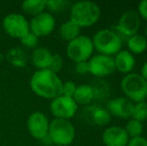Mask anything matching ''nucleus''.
Instances as JSON below:
<instances>
[{"label":"nucleus","mask_w":147,"mask_h":146,"mask_svg":"<svg viewBox=\"0 0 147 146\" xmlns=\"http://www.w3.org/2000/svg\"><path fill=\"white\" fill-rule=\"evenodd\" d=\"M76 87H77V85H76L73 81L63 82L61 95L67 96V97H73L74 92H75V90H76Z\"/></svg>","instance_id":"cd10ccee"},{"label":"nucleus","mask_w":147,"mask_h":146,"mask_svg":"<svg viewBox=\"0 0 147 146\" xmlns=\"http://www.w3.org/2000/svg\"><path fill=\"white\" fill-rule=\"evenodd\" d=\"M7 59L13 66L24 67L26 65V54L22 49L13 48L8 52Z\"/></svg>","instance_id":"4be33fe9"},{"label":"nucleus","mask_w":147,"mask_h":146,"mask_svg":"<svg viewBox=\"0 0 147 146\" xmlns=\"http://www.w3.org/2000/svg\"><path fill=\"white\" fill-rule=\"evenodd\" d=\"M91 118L93 122L98 126H106L111 121V114L106 108L94 107L91 113Z\"/></svg>","instance_id":"412c9836"},{"label":"nucleus","mask_w":147,"mask_h":146,"mask_svg":"<svg viewBox=\"0 0 147 146\" xmlns=\"http://www.w3.org/2000/svg\"><path fill=\"white\" fill-rule=\"evenodd\" d=\"M145 37L147 39V24H146V27H145Z\"/></svg>","instance_id":"473e14b6"},{"label":"nucleus","mask_w":147,"mask_h":146,"mask_svg":"<svg viewBox=\"0 0 147 146\" xmlns=\"http://www.w3.org/2000/svg\"><path fill=\"white\" fill-rule=\"evenodd\" d=\"M127 50L132 54H141L147 50V39L144 35L135 34V35L126 39Z\"/></svg>","instance_id":"a211bd4d"},{"label":"nucleus","mask_w":147,"mask_h":146,"mask_svg":"<svg viewBox=\"0 0 147 146\" xmlns=\"http://www.w3.org/2000/svg\"><path fill=\"white\" fill-rule=\"evenodd\" d=\"M127 146H147V139L143 136L129 138Z\"/></svg>","instance_id":"7c9ffc66"},{"label":"nucleus","mask_w":147,"mask_h":146,"mask_svg":"<svg viewBox=\"0 0 147 146\" xmlns=\"http://www.w3.org/2000/svg\"><path fill=\"white\" fill-rule=\"evenodd\" d=\"M78 110V105L72 97L60 95L51 100L50 111L54 118L69 120L75 116Z\"/></svg>","instance_id":"1a4fd4ad"},{"label":"nucleus","mask_w":147,"mask_h":146,"mask_svg":"<svg viewBox=\"0 0 147 146\" xmlns=\"http://www.w3.org/2000/svg\"><path fill=\"white\" fill-rule=\"evenodd\" d=\"M94 50L98 54L114 56L120 50H122L123 41L113 29L103 28L96 32L91 38Z\"/></svg>","instance_id":"7ed1b4c3"},{"label":"nucleus","mask_w":147,"mask_h":146,"mask_svg":"<svg viewBox=\"0 0 147 146\" xmlns=\"http://www.w3.org/2000/svg\"><path fill=\"white\" fill-rule=\"evenodd\" d=\"M140 25L141 18L139 17L136 10H127L120 16L113 30L121 38L127 39L137 34Z\"/></svg>","instance_id":"0eeeda50"},{"label":"nucleus","mask_w":147,"mask_h":146,"mask_svg":"<svg viewBox=\"0 0 147 146\" xmlns=\"http://www.w3.org/2000/svg\"><path fill=\"white\" fill-rule=\"evenodd\" d=\"M49 120L43 112L35 111L27 119V128L30 135L37 140H44L48 136Z\"/></svg>","instance_id":"f8f14e48"},{"label":"nucleus","mask_w":147,"mask_h":146,"mask_svg":"<svg viewBox=\"0 0 147 146\" xmlns=\"http://www.w3.org/2000/svg\"><path fill=\"white\" fill-rule=\"evenodd\" d=\"M75 71L80 75H85V74L89 73L88 61H82V62L75 63Z\"/></svg>","instance_id":"c756f323"},{"label":"nucleus","mask_w":147,"mask_h":146,"mask_svg":"<svg viewBox=\"0 0 147 146\" xmlns=\"http://www.w3.org/2000/svg\"><path fill=\"white\" fill-rule=\"evenodd\" d=\"M136 12L138 13L140 18L147 21V0H144V1H141L138 3Z\"/></svg>","instance_id":"c85d7f7f"},{"label":"nucleus","mask_w":147,"mask_h":146,"mask_svg":"<svg viewBox=\"0 0 147 146\" xmlns=\"http://www.w3.org/2000/svg\"><path fill=\"white\" fill-rule=\"evenodd\" d=\"M133 104V102H131L126 97L119 96V97L112 98L107 101L106 109L111 114V116L122 119H130Z\"/></svg>","instance_id":"ddd939ff"},{"label":"nucleus","mask_w":147,"mask_h":146,"mask_svg":"<svg viewBox=\"0 0 147 146\" xmlns=\"http://www.w3.org/2000/svg\"><path fill=\"white\" fill-rule=\"evenodd\" d=\"M131 118L143 123L147 119V102L141 101L133 104L131 112Z\"/></svg>","instance_id":"b1692460"},{"label":"nucleus","mask_w":147,"mask_h":146,"mask_svg":"<svg viewBox=\"0 0 147 146\" xmlns=\"http://www.w3.org/2000/svg\"><path fill=\"white\" fill-rule=\"evenodd\" d=\"M113 60H114L115 70L124 75L131 73L135 67V57L127 49L120 50L116 55L113 56Z\"/></svg>","instance_id":"2eb2a0df"},{"label":"nucleus","mask_w":147,"mask_h":146,"mask_svg":"<svg viewBox=\"0 0 147 146\" xmlns=\"http://www.w3.org/2000/svg\"><path fill=\"white\" fill-rule=\"evenodd\" d=\"M56 26L55 17L50 12H42L31 18L29 22L30 32L35 36L45 37L53 32Z\"/></svg>","instance_id":"9d476101"},{"label":"nucleus","mask_w":147,"mask_h":146,"mask_svg":"<svg viewBox=\"0 0 147 146\" xmlns=\"http://www.w3.org/2000/svg\"><path fill=\"white\" fill-rule=\"evenodd\" d=\"M62 66H63V59H62V57L59 54H53L48 69L57 74L61 70Z\"/></svg>","instance_id":"a878e982"},{"label":"nucleus","mask_w":147,"mask_h":146,"mask_svg":"<svg viewBox=\"0 0 147 146\" xmlns=\"http://www.w3.org/2000/svg\"><path fill=\"white\" fill-rule=\"evenodd\" d=\"M29 85L31 90L39 97L52 100L61 95L63 81L49 69H41L32 74Z\"/></svg>","instance_id":"f257e3e1"},{"label":"nucleus","mask_w":147,"mask_h":146,"mask_svg":"<svg viewBox=\"0 0 147 146\" xmlns=\"http://www.w3.org/2000/svg\"><path fill=\"white\" fill-rule=\"evenodd\" d=\"M101 17V9L92 1L75 2L70 8V20L80 28L93 26Z\"/></svg>","instance_id":"f03ea898"},{"label":"nucleus","mask_w":147,"mask_h":146,"mask_svg":"<svg viewBox=\"0 0 147 146\" xmlns=\"http://www.w3.org/2000/svg\"><path fill=\"white\" fill-rule=\"evenodd\" d=\"M22 46L26 47V48H36L37 44H38V37L35 36L33 33L29 32L28 34H26L24 37H22L20 39Z\"/></svg>","instance_id":"393cba45"},{"label":"nucleus","mask_w":147,"mask_h":146,"mask_svg":"<svg viewBox=\"0 0 147 146\" xmlns=\"http://www.w3.org/2000/svg\"><path fill=\"white\" fill-rule=\"evenodd\" d=\"M67 4L68 2L64 1V0H49V1H46V8L48 7V9L50 11L56 12L64 9V7Z\"/></svg>","instance_id":"bb28decb"},{"label":"nucleus","mask_w":147,"mask_h":146,"mask_svg":"<svg viewBox=\"0 0 147 146\" xmlns=\"http://www.w3.org/2000/svg\"><path fill=\"white\" fill-rule=\"evenodd\" d=\"M94 47L90 37L79 35L75 39L69 41L66 47V54L73 62L88 61L93 55Z\"/></svg>","instance_id":"423d86ee"},{"label":"nucleus","mask_w":147,"mask_h":146,"mask_svg":"<svg viewBox=\"0 0 147 146\" xmlns=\"http://www.w3.org/2000/svg\"><path fill=\"white\" fill-rule=\"evenodd\" d=\"M21 9L27 15L32 17L44 12L46 9V1L45 0H25L22 2Z\"/></svg>","instance_id":"aec40b11"},{"label":"nucleus","mask_w":147,"mask_h":146,"mask_svg":"<svg viewBox=\"0 0 147 146\" xmlns=\"http://www.w3.org/2000/svg\"><path fill=\"white\" fill-rule=\"evenodd\" d=\"M129 136L124 127L109 126L102 133V142L105 146H127Z\"/></svg>","instance_id":"4468645a"},{"label":"nucleus","mask_w":147,"mask_h":146,"mask_svg":"<svg viewBox=\"0 0 147 146\" xmlns=\"http://www.w3.org/2000/svg\"><path fill=\"white\" fill-rule=\"evenodd\" d=\"M120 87L124 97L133 103L146 101L147 81L139 73L131 72L122 77Z\"/></svg>","instance_id":"20e7f679"},{"label":"nucleus","mask_w":147,"mask_h":146,"mask_svg":"<svg viewBox=\"0 0 147 146\" xmlns=\"http://www.w3.org/2000/svg\"><path fill=\"white\" fill-rule=\"evenodd\" d=\"M139 74L147 81V60L143 63V65H142L141 70H140V73Z\"/></svg>","instance_id":"2f4dec72"},{"label":"nucleus","mask_w":147,"mask_h":146,"mask_svg":"<svg viewBox=\"0 0 147 146\" xmlns=\"http://www.w3.org/2000/svg\"><path fill=\"white\" fill-rule=\"evenodd\" d=\"M52 55L53 53H51V51L45 47H36L31 54L32 64L36 67L37 70L48 69Z\"/></svg>","instance_id":"dca6fc26"},{"label":"nucleus","mask_w":147,"mask_h":146,"mask_svg":"<svg viewBox=\"0 0 147 146\" xmlns=\"http://www.w3.org/2000/svg\"><path fill=\"white\" fill-rule=\"evenodd\" d=\"M88 64L89 73L95 77H106L116 71L112 56L102 54L92 55L88 60Z\"/></svg>","instance_id":"9b49d317"},{"label":"nucleus","mask_w":147,"mask_h":146,"mask_svg":"<svg viewBox=\"0 0 147 146\" xmlns=\"http://www.w3.org/2000/svg\"><path fill=\"white\" fill-rule=\"evenodd\" d=\"M75 127L70 120L54 118L49 123L48 138L56 146H69L75 139Z\"/></svg>","instance_id":"39448f33"},{"label":"nucleus","mask_w":147,"mask_h":146,"mask_svg":"<svg viewBox=\"0 0 147 146\" xmlns=\"http://www.w3.org/2000/svg\"><path fill=\"white\" fill-rule=\"evenodd\" d=\"M3 30L12 38L21 39L30 32L29 22L25 16L19 13H10L6 15L2 22Z\"/></svg>","instance_id":"6e6552de"},{"label":"nucleus","mask_w":147,"mask_h":146,"mask_svg":"<svg viewBox=\"0 0 147 146\" xmlns=\"http://www.w3.org/2000/svg\"><path fill=\"white\" fill-rule=\"evenodd\" d=\"M124 129H125L129 138L141 136L142 133H143V123L140 122V121L135 120V119L130 118L128 119Z\"/></svg>","instance_id":"5701e85b"},{"label":"nucleus","mask_w":147,"mask_h":146,"mask_svg":"<svg viewBox=\"0 0 147 146\" xmlns=\"http://www.w3.org/2000/svg\"><path fill=\"white\" fill-rule=\"evenodd\" d=\"M95 95L96 93H95V89L93 86L89 85V84H80V85H77L72 98L77 103V105L78 104L86 105L93 101Z\"/></svg>","instance_id":"f3484780"},{"label":"nucleus","mask_w":147,"mask_h":146,"mask_svg":"<svg viewBox=\"0 0 147 146\" xmlns=\"http://www.w3.org/2000/svg\"><path fill=\"white\" fill-rule=\"evenodd\" d=\"M80 30L81 28L79 26L76 25L72 20L68 19L61 24L59 28V34L63 40L69 42L80 35Z\"/></svg>","instance_id":"6ab92c4d"}]
</instances>
